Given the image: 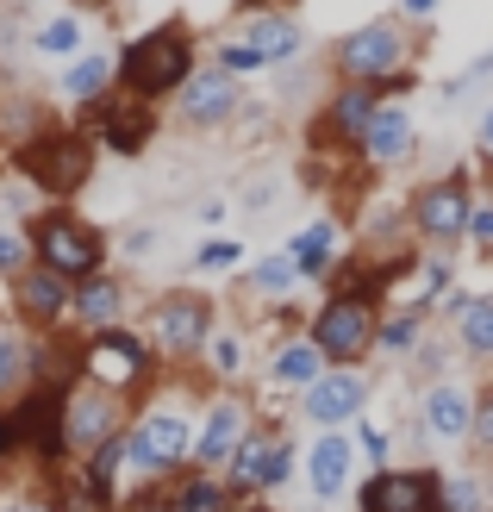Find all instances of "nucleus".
I'll use <instances>...</instances> for the list:
<instances>
[{
	"label": "nucleus",
	"mask_w": 493,
	"mask_h": 512,
	"mask_svg": "<svg viewBox=\"0 0 493 512\" xmlns=\"http://www.w3.org/2000/svg\"><path fill=\"white\" fill-rule=\"evenodd\" d=\"M381 313L387 306L356 294V288H325V300L313 306V319H306V338L319 344V356L331 369H369Z\"/></svg>",
	"instance_id": "nucleus-5"
},
{
	"label": "nucleus",
	"mask_w": 493,
	"mask_h": 512,
	"mask_svg": "<svg viewBox=\"0 0 493 512\" xmlns=\"http://www.w3.org/2000/svg\"><path fill=\"white\" fill-rule=\"evenodd\" d=\"M119 250L125 256H150V250H163V232H157V225H138V232L119 238Z\"/></svg>",
	"instance_id": "nucleus-45"
},
{
	"label": "nucleus",
	"mask_w": 493,
	"mask_h": 512,
	"mask_svg": "<svg viewBox=\"0 0 493 512\" xmlns=\"http://www.w3.org/2000/svg\"><path fill=\"white\" fill-rule=\"evenodd\" d=\"M213 63H219L225 75H238V82H244V75H263V69H269V63H263V57H256V50H250L244 38H225Z\"/></svg>",
	"instance_id": "nucleus-42"
},
{
	"label": "nucleus",
	"mask_w": 493,
	"mask_h": 512,
	"mask_svg": "<svg viewBox=\"0 0 493 512\" xmlns=\"http://www.w3.org/2000/svg\"><path fill=\"white\" fill-rule=\"evenodd\" d=\"M437 7H444V0H400V19H406V25H419V19H431Z\"/></svg>",
	"instance_id": "nucleus-48"
},
{
	"label": "nucleus",
	"mask_w": 493,
	"mask_h": 512,
	"mask_svg": "<svg viewBox=\"0 0 493 512\" xmlns=\"http://www.w3.org/2000/svg\"><path fill=\"white\" fill-rule=\"evenodd\" d=\"M269 7H281V0H238V13H269Z\"/></svg>",
	"instance_id": "nucleus-49"
},
{
	"label": "nucleus",
	"mask_w": 493,
	"mask_h": 512,
	"mask_svg": "<svg viewBox=\"0 0 493 512\" xmlns=\"http://www.w3.org/2000/svg\"><path fill=\"white\" fill-rule=\"evenodd\" d=\"M288 438V425L281 419H256L250 425V438L238 444V456H231V463L219 469L225 475V488H231V500H263V481H269V456H275V444Z\"/></svg>",
	"instance_id": "nucleus-22"
},
{
	"label": "nucleus",
	"mask_w": 493,
	"mask_h": 512,
	"mask_svg": "<svg viewBox=\"0 0 493 512\" xmlns=\"http://www.w3.org/2000/svg\"><path fill=\"white\" fill-rule=\"evenodd\" d=\"M107 512H125V506H107Z\"/></svg>",
	"instance_id": "nucleus-52"
},
{
	"label": "nucleus",
	"mask_w": 493,
	"mask_h": 512,
	"mask_svg": "<svg viewBox=\"0 0 493 512\" xmlns=\"http://www.w3.org/2000/svg\"><path fill=\"white\" fill-rule=\"evenodd\" d=\"M69 300H75V281H63L57 269H25L13 288H7V306H13V325H25L32 338H50V331H69Z\"/></svg>",
	"instance_id": "nucleus-17"
},
{
	"label": "nucleus",
	"mask_w": 493,
	"mask_h": 512,
	"mask_svg": "<svg viewBox=\"0 0 493 512\" xmlns=\"http://www.w3.org/2000/svg\"><path fill=\"white\" fill-rule=\"evenodd\" d=\"M325 369H331V363L319 356V344L306 338V331H288V338H275V350L263 356V388H269V394L300 400V394L313 388Z\"/></svg>",
	"instance_id": "nucleus-21"
},
{
	"label": "nucleus",
	"mask_w": 493,
	"mask_h": 512,
	"mask_svg": "<svg viewBox=\"0 0 493 512\" xmlns=\"http://www.w3.org/2000/svg\"><path fill=\"white\" fill-rule=\"evenodd\" d=\"M350 444H356V456H362V469H387V463H394L400 431H394V425H381L375 413H362V419L350 425Z\"/></svg>",
	"instance_id": "nucleus-36"
},
{
	"label": "nucleus",
	"mask_w": 493,
	"mask_h": 512,
	"mask_svg": "<svg viewBox=\"0 0 493 512\" xmlns=\"http://www.w3.org/2000/svg\"><path fill=\"white\" fill-rule=\"evenodd\" d=\"M138 331L163 369H194L206 356V338L219 331V300L206 288H163V294H150Z\"/></svg>",
	"instance_id": "nucleus-1"
},
{
	"label": "nucleus",
	"mask_w": 493,
	"mask_h": 512,
	"mask_svg": "<svg viewBox=\"0 0 493 512\" xmlns=\"http://www.w3.org/2000/svg\"><path fill=\"white\" fill-rule=\"evenodd\" d=\"M25 225H32V256H38V269H57L63 281H82V275H100V269H107V238H100V225H88L82 213H69V207H38Z\"/></svg>",
	"instance_id": "nucleus-8"
},
{
	"label": "nucleus",
	"mask_w": 493,
	"mask_h": 512,
	"mask_svg": "<svg viewBox=\"0 0 493 512\" xmlns=\"http://www.w3.org/2000/svg\"><path fill=\"white\" fill-rule=\"evenodd\" d=\"M456 356H462V350H456V338H450L444 325H431V338L412 350L406 375H419V388H425V381H444V375H456Z\"/></svg>",
	"instance_id": "nucleus-35"
},
{
	"label": "nucleus",
	"mask_w": 493,
	"mask_h": 512,
	"mask_svg": "<svg viewBox=\"0 0 493 512\" xmlns=\"http://www.w3.org/2000/svg\"><path fill=\"white\" fill-rule=\"evenodd\" d=\"M25 388H38V375H32V331L0 319V406L19 400Z\"/></svg>",
	"instance_id": "nucleus-31"
},
{
	"label": "nucleus",
	"mask_w": 493,
	"mask_h": 512,
	"mask_svg": "<svg viewBox=\"0 0 493 512\" xmlns=\"http://www.w3.org/2000/svg\"><path fill=\"white\" fill-rule=\"evenodd\" d=\"M381 107V94L375 88H356V82H337L325 94V107L313 119V144H331V150H356V138L369 132V119Z\"/></svg>",
	"instance_id": "nucleus-20"
},
{
	"label": "nucleus",
	"mask_w": 493,
	"mask_h": 512,
	"mask_svg": "<svg viewBox=\"0 0 493 512\" xmlns=\"http://www.w3.org/2000/svg\"><path fill=\"white\" fill-rule=\"evenodd\" d=\"M469 250L475 256H493V200L475 194V213H469Z\"/></svg>",
	"instance_id": "nucleus-43"
},
{
	"label": "nucleus",
	"mask_w": 493,
	"mask_h": 512,
	"mask_svg": "<svg viewBox=\"0 0 493 512\" xmlns=\"http://www.w3.org/2000/svg\"><path fill=\"white\" fill-rule=\"evenodd\" d=\"M150 506L157 512H238V500H231V488H225V475H213V469H175L157 494H150Z\"/></svg>",
	"instance_id": "nucleus-23"
},
{
	"label": "nucleus",
	"mask_w": 493,
	"mask_h": 512,
	"mask_svg": "<svg viewBox=\"0 0 493 512\" xmlns=\"http://www.w3.org/2000/svg\"><path fill=\"white\" fill-rule=\"evenodd\" d=\"M88 7H107V0H88Z\"/></svg>",
	"instance_id": "nucleus-51"
},
{
	"label": "nucleus",
	"mask_w": 493,
	"mask_h": 512,
	"mask_svg": "<svg viewBox=\"0 0 493 512\" xmlns=\"http://www.w3.org/2000/svg\"><path fill=\"white\" fill-rule=\"evenodd\" d=\"M238 281H244V294H250V300H269V306H281V300H294V294L306 288L288 250H269V256H256V263H250V269H244Z\"/></svg>",
	"instance_id": "nucleus-29"
},
{
	"label": "nucleus",
	"mask_w": 493,
	"mask_h": 512,
	"mask_svg": "<svg viewBox=\"0 0 493 512\" xmlns=\"http://www.w3.org/2000/svg\"><path fill=\"white\" fill-rule=\"evenodd\" d=\"M469 213H475V175L469 169L425 175V182L406 194V232L419 238V250L456 256L469 244Z\"/></svg>",
	"instance_id": "nucleus-4"
},
{
	"label": "nucleus",
	"mask_w": 493,
	"mask_h": 512,
	"mask_svg": "<svg viewBox=\"0 0 493 512\" xmlns=\"http://www.w3.org/2000/svg\"><path fill=\"white\" fill-rule=\"evenodd\" d=\"M469 450L493 469V381H481V388H475V438H469Z\"/></svg>",
	"instance_id": "nucleus-41"
},
{
	"label": "nucleus",
	"mask_w": 493,
	"mask_h": 512,
	"mask_svg": "<svg viewBox=\"0 0 493 512\" xmlns=\"http://www.w3.org/2000/svg\"><path fill=\"white\" fill-rule=\"evenodd\" d=\"M244 44H250L263 63H294V57H300V44H306V25H300L288 7L244 13Z\"/></svg>",
	"instance_id": "nucleus-26"
},
{
	"label": "nucleus",
	"mask_w": 493,
	"mask_h": 512,
	"mask_svg": "<svg viewBox=\"0 0 493 512\" xmlns=\"http://www.w3.org/2000/svg\"><path fill=\"white\" fill-rule=\"evenodd\" d=\"M244 207H250V213L275 207V182H250V188H244Z\"/></svg>",
	"instance_id": "nucleus-47"
},
{
	"label": "nucleus",
	"mask_w": 493,
	"mask_h": 512,
	"mask_svg": "<svg viewBox=\"0 0 493 512\" xmlns=\"http://www.w3.org/2000/svg\"><path fill=\"white\" fill-rule=\"evenodd\" d=\"M487 82H493V50H481L475 63H462L450 82H437V94H444L450 107H456V100H469V94H475V88H487Z\"/></svg>",
	"instance_id": "nucleus-40"
},
{
	"label": "nucleus",
	"mask_w": 493,
	"mask_h": 512,
	"mask_svg": "<svg viewBox=\"0 0 493 512\" xmlns=\"http://www.w3.org/2000/svg\"><path fill=\"white\" fill-rule=\"evenodd\" d=\"M125 425H132V406H125L119 394L94 388V381H82V375L63 388V444H69L75 463H82L88 450L125 438Z\"/></svg>",
	"instance_id": "nucleus-12"
},
{
	"label": "nucleus",
	"mask_w": 493,
	"mask_h": 512,
	"mask_svg": "<svg viewBox=\"0 0 493 512\" xmlns=\"http://www.w3.org/2000/svg\"><path fill=\"white\" fill-rule=\"evenodd\" d=\"M238 113H244V88H238V75H225L219 63L194 69L188 82L175 88V125L181 132H219V125H231Z\"/></svg>",
	"instance_id": "nucleus-16"
},
{
	"label": "nucleus",
	"mask_w": 493,
	"mask_h": 512,
	"mask_svg": "<svg viewBox=\"0 0 493 512\" xmlns=\"http://www.w3.org/2000/svg\"><path fill=\"white\" fill-rule=\"evenodd\" d=\"M281 250L294 256V269H300L306 288H325L331 269L344 263V225H337V219H306V225H300V232L281 244Z\"/></svg>",
	"instance_id": "nucleus-24"
},
{
	"label": "nucleus",
	"mask_w": 493,
	"mask_h": 512,
	"mask_svg": "<svg viewBox=\"0 0 493 512\" xmlns=\"http://www.w3.org/2000/svg\"><path fill=\"white\" fill-rule=\"evenodd\" d=\"M475 157L493 169V100L481 107V119H475Z\"/></svg>",
	"instance_id": "nucleus-46"
},
{
	"label": "nucleus",
	"mask_w": 493,
	"mask_h": 512,
	"mask_svg": "<svg viewBox=\"0 0 493 512\" xmlns=\"http://www.w3.org/2000/svg\"><path fill=\"white\" fill-rule=\"evenodd\" d=\"M0 512H57V494H50V475L44 481H0Z\"/></svg>",
	"instance_id": "nucleus-38"
},
{
	"label": "nucleus",
	"mask_w": 493,
	"mask_h": 512,
	"mask_svg": "<svg viewBox=\"0 0 493 512\" xmlns=\"http://www.w3.org/2000/svg\"><path fill=\"white\" fill-rule=\"evenodd\" d=\"M94 138L82 132V125H44L38 138H25L13 150V169L32 182V194L44 200V207H69L75 194L88 188L94 175Z\"/></svg>",
	"instance_id": "nucleus-2"
},
{
	"label": "nucleus",
	"mask_w": 493,
	"mask_h": 512,
	"mask_svg": "<svg viewBox=\"0 0 493 512\" xmlns=\"http://www.w3.org/2000/svg\"><path fill=\"white\" fill-rule=\"evenodd\" d=\"M487 200H493V169H487Z\"/></svg>",
	"instance_id": "nucleus-50"
},
{
	"label": "nucleus",
	"mask_w": 493,
	"mask_h": 512,
	"mask_svg": "<svg viewBox=\"0 0 493 512\" xmlns=\"http://www.w3.org/2000/svg\"><path fill=\"white\" fill-rule=\"evenodd\" d=\"M157 369L163 363L150 356V344H144L138 325L94 331V338H82V356H75V375L94 381V388H107V394H119L125 406H138V400L157 394V381H163Z\"/></svg>",
	"instance_id": "nucleus-3"
},
{
	"label": "nucleus",
	"mask_w": 493,
	"mask_h": 512,
	"mask_svg": "<svg viewBox=\"0 0 493 512\" xmlns=\"http://www.w3.org/2000/svg\"><path fill=\"white\" fill-rule=\"evenodd\" d=\"M431 313H419V306H387L381 313V325H375V356L381 363H412V350H419L425 338H431Z\"/></svg>",
	"instance_id": "nucleus-27"
},
{
	"label": "nucleus",
	"mask_w": 493,
	"mask_h": 512,
	"mask_svg": "<svg viewBox=\"0 0 493 512\" xmlns=\"http://www.w3.org/2000/svg\"><path fill=\"white\" fill-rule=\"evenodd\" d=\"M113 88H119V57H113V50H82V57L57 75V94L69 100L75 113L94 107V100H107Z\"/></svg>",
	"instance_id": "nucleus-25"
},
{
	"label": "nucleus",
	"mask_w": 493,
	"mask_h": 512,
	"mask_svg": "<svg viewBox=\"0 0 493 512\" xmlns=\"http://www.w3.org/2000/svg\"><path fill=\"white\" fill-rule=\"evenodd\" d=\"M456 350H462V363H481L493 369V294H469V306L456 313V325H444Z\"/></svg>",
	"instance_id": "nucleus-28"
},
{
	"label": "nucleus",
	"mask_w": 493,
	"mask_h": 512,
	"mask_svg": "<svg viewBox=\"0 0 493 512\" xmlns=\"http://www.w3.org/2000/svg\"><path fill=\"white\" fill-rule=\"evenodd\" d=\"M200 63H194V38L181 32V25H157V32H144L119 50V88L138 94V100H175V88L188 82Z\"/></svg>",
	"instance_id": "nucleus-6"
},
{
	"label": "nucleus",
	"mask_w": 493,
	"mask_h": 512,
	"mask_svg": "<svg viewBox=\"0 0 493 512\" xmlns=\"http://www.w3.org/2000/svg\"><path fill=\"white\" fill-rule=\"evenodd\" d=\"M32 263H38V256H32V225L0 219V288H13Z\"/></svg>",
	"instance_id": "nucleus-37"
},
{
	"label": "nucleus",
	"mask_w": 493,
	"mask_h": 512,
	"mask_svg": "<svg viewBox=\"0 0 493 512\" xmlns=\"http://www.w3.org/2000/svg\"><path fill=\"white\" fill-rule=\"evenodd\" d=\"M200 369L213 388H238V381L250 375V338L238 325H219L213 338H206V356H200Z\"/></svg>",
	"instance_id": "nucleus-30"
},
{
	"label": "nucleus",
	"mask_w": 493,
	"mask_h": 512,
	"mask_svg": "<svg viewBox=\"0 0 493 512\" xmlns=\"http://www.w3.org/2000/svg\"><path fill=\"white\" fill-rule=\"evenodd\" d=\"M362 481V456L350 444V431H313L300 444V488L313 506H344Z\"/></svg>",
	"instance_id": "nucleus-13"
},
{
	"label": "nucleus",
	"mask_w": 493,
	"mask_h": 512,
	"mask_svg": "<svg viewBox=\"0 0 493 512\" xmlns=\"http://www.w3.org/2000/svg\"><path fill=\"white\" fill-rule=\"evenodd\" d=\"M82 32H88V25H82V13H50V19H38L32 25V50H38V57H82Z\"/></svg>",
	"instance_id": "nucleus-34"
},
{
	"label": "nucleus",
	"mask_w": 493,
	"mask_h": 512,
	"mask_svg": "<svg viewBox=\"0 0 493 512\" xmlns=\"http://www.w3.org/2000/svg\"><path fill=\"white\" fill-rule=\"evenodd\" d=\"M356 157L369 169H412V157H419V119H412L406 100H381L369 132L356 138Z\"/></svg>",
	"instance_id": "nucleus-18"
},
{
	"label": "nucleus",
	"mask_w": 493,
	"mask_h": 512,
	"mask_svg": "<svg viewBox=\"0 0 493 512\" xmlns=\"http://www.w3.org/2000/svg\"><path fill=\"white\" fill-rule=\"evenodd\" d=\"M194 269H200V275H231V269H244V244H238V238H200Z\"/></svg>",
	"instance_id": "nucleus-39"
},
{
	"label": "nucleus",
	"mask_w": 493,
	"mask_h": 512,
	"mask_svg": "<svg viewBox=\"0 0 493 512\" xmlns=\"http://www.w3.org/2000/svg\"><path fill=\"white\" fill-rule=\"evenodd\" d=\"M263 419L256 413V400L244 388H206L200 394V413H194V469H225L238 444L250 438V425Z\"/></svg>",
	"instance_id": "nucleus-9"
},
{
	"label": "nucleus",
	"mask_w": 493,
	"mask_h": 512,
	"mask_svg": "<svg viewBox=\"0 0 493 512\" xmlns=\"http://www.w3.org/2000/svg\"><path fill=\"white\" fill-rule=\"evenodd\" d=\"M19 44H32V32H25V13L13 7V13H0V57H13Z\"/></svg>",
	"instance_id": "nucleus-44"
},
{
	"label": "nucleus",
	"mask_w": 493,
	"mask_h": 512,
	"mask_svg": "<svg viewBox=\"0 0 493 512\" xmlns=\"http://www.w3.org/2000/svg\"><path fill=\"white\" fill-rule=\"evenodd\" d=\"M356 512H444V469L437 463H387L362 469Z\"/></svg>",
	"instance_id": "nucleus-10"
},
{
	"label": "nucleus",
	"mask_w": 493,
	"mask_h": 512,
	"mask_svg": "<svg viewBox=\"0 0 493 512\" xmlns=\"http://www.w3.org/2000/svg\"><path fill=\"white\" fill-rule=\"evenodd\" d=\"M82 132H88L94 144H107L113 157H138V150L157 138V107H150V100H138V94H125V88H113L107 100L82 107Z\"/></svg>",
	"instance_id": "nucleus-15"
},
{
	"label": "nucleus",
	"mask_w": 493,
	"mask_h": 512,
	"mask_svg": "<svg viewBox=\"0 0 493 512\" xmlns=\"http://www.w3.org/2000/svg\"><path fill=\"white\" fill-rule=\"evenodd\" d=\"M125 313H132V288H125V275L100 269V275L75 281V300H69V331H75V338L113 331V325H125Z\"/></svg>",
	"instance_id": "nucleus-19"
},
{
	"label": "nucleus",
	"mask_w": 493,
	"mask_h": 512,
	"mask_svg": "<svg viewBox=\"0 0 493 512\" xmlns=\"http://www.w3.org/2000/svg\"><path fill=\"white\" fill-rule=\"evenodd\" d=\"M412 438L425 450H469L475 438V388L462 375L425 381L419 388V413H412Z\"/></svg>",
	"instance_id": "nucleus-11"
},
{
	"label": "nucleus",
	"mask_w": 493,
	"mask_h": 512,
	"mask_svg": "<svg viewBox=\"0 0 493 512\" xmlns=\"http://www.w3.org/2000/svg\"><path fill=\"white\" fill-rule=\"evenodd\" d=\"M331 69H337V82L381 88L387 75L412 69V25H406V19H369V25H350V32L331 44Z\"/></svg>",
	"instance_id": "nucleus-7"
},
{
	"label": "nucleus",
	"mask_w": 493,
	"mask_h": 512,
	"mask_svg": "<svg viewBox=\"0 0 493 512\" xmlns=\"http://www.w3.org/2000/svg\"><path fill=\"white\" fill-rule=\"evenodd\" d=\"M369 406H375V375L369 369H325L313 388L294 400V413L313 431H350Z\"/></svg>",
	"instance_id": "nucleus-14"
},
{
	"label": "nucleus",
	"mask_w": 493,
	"mask_h": 512,
	"mask_svg": "<svg viewBox=\"0 0 493 512\" xmlns=\"http://www.w3.org/2000/svg\"><path fill=\"white\" fill-rule=\"evenodd\" d=\"M444 512H493V469L487 463L444 469Z\"/></svg>",
	"instance_id": "nucleus-32"
},
{
	"label": "nucleus",
	"mask_w": 493,
	"mask_h": 512,
	"mask_svg": "<svg viewBox=\"0 0 493 512\" xmlns=\"http://www.w3.org/2000/svg\"><path fill=\"white\" fill-rule=\"evenodd\" d=\"M412 306L419 313H437V300H444L450 288H456V256H444V250H425V256H412Z\"/></svg>",
	"instance_id": "nucleus-33"
}]
</instances>
